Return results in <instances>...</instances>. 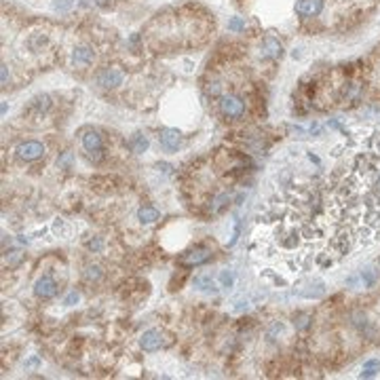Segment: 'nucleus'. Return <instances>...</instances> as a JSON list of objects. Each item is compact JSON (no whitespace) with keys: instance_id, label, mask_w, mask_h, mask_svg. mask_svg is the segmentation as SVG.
<instances>
[{"instance_id":"f257e3e1","label":"nucleus","mask_w":380,"mask_h":380,"mask_svg":"<svg viewBox=\"0 0 380 380\" xmlns=\"http://www.w3.org/2000/svg\"><path fill=\"white\" fill-rule=\"evenodd\" d=\"M220 112L224 114L226 118H241L245 114V102L243 98L234 93H228L220 98Z\"/></svg>"},{"instance_id":"f03ea898","label":"nucleus","mask_w":380,"mask_h":380,"mask_svg":"<svg viewBox=\"0 0 380 380\" xmlns=\"http://www.w3.org/2000/svg\"><path fill=\"white\" fill-rule=\"evenodd\" d=\"M80 142H82V148H84V152H87V156L91 158V160H98L102 158V150H104V140H102V136L95 129H87L82 133V138H80Z\"/></svg>"},{"instance_id":"7ed1b4c3","label":"nucleus","mask_w":380,"mask_h":380,"mask_svg":"<svg viewBox=\"0 0 380 380\" xmlns=\"http://www.w3.org/2000/svg\"><path fill=\"white\" fill-rule=\"evenodd\" d=\"M95 80H98V84L102 89H116L122 84V80H125V74H122L118 68H104Z\"/></svg>"},{"instance_id":"20e7f679","label":"nucleus","mask_w":380,"mask_h":380,"mask_svg":"<svg viewBox=\"0 0 380 380\" xmlns=\"http://www.w3.org/2000/svg\"><path fill=\"white\" fill-rule=\"evenodd\" d=\"M158 142H160V148L165 152H176L180 146H182V133L178 129H160V136H158Z\"/></svg>"},{"instance_id":"39448f33","label":"nucleus","mask_w":380,"mask_h":380,"mask_svg":"<svg viewBox=\"0 0 380 380\" xmlns=\"http://www.w3.org/2000/svg\"><path fill=\"white\" fill-rule=\"evenodd\" d=\"M262 57L264 60H281L283 57V44L277 36H264V40H262Z\"/></svg>"},{"instance_id":"423d86ee","label":"nucleus","mask_w":380,"mask_h":380,"mask_svg":"<svg viewBox=\"0 0 380 380\" xmlns=\"http://www.w3.org/2000/svg\"><path fill=\"white\" fill-rule=\"evenodd\" d=\"M55 294H57V283L51 274H42V277L34 283V296L46 300V298H53Z\"/></svg>"},{"instance_id":"0eeeda50","label":"nucleus","mask_w":380,"mask_h":380,"mask_svg":"<svg viewBox=\"0 0 380 380\" xmlns=\"http://www.w3.org/2000/svg\"><path fill=\"white\" fill-rule=\"evenodd\" d=\"M44 154V146L40 142H24L17 146V156L22 160H36Z\"/></svg>"},{"instance_id":"6e6552de","label":"nucleus","mask_w":380,"mask_h":380,"mask_svg":"<svg viewBox=\"0 0 380 380\" xmlns=\"http://www.w3.org/2000/svg\"><path fill=\"white\" fill-rule=\"evenodd\" d=\"M163 344H165V340H163V334H160L158 330H148L140 338V346L144 348V350H148V353H152V350H158Z\"/></svg>"},{"instance_id":"1a4fd4ad","label":"nucleus","mask_w":380,"mask_h":380,"mask_svg":"<svg viewBox=\"0 0 380 380\" xmlns=\"http://www.w3.org/2000/svg\"><path fill=\"white\" fill-rule=\"evenodd\" d=\"M209 260H212V250H207V247H194V250H190L188 254L182 256V264L186 266H198Z\"/></svg>"},{"instance_id":"9d476101","label":"nucleus","mask_w":380,"mask_h":380,"mask_svg":"<svg viewBox=\"0 0 380 380\" xmlns=\"http://www.w3.org/2000/svg\"><path fill=\"white\" fill-rule=\"evenodd\" d=\"M323 11V0H298L296 13L300 17H317Z\"/></svg>"},{"instance_id":"9b49d317","label":"nucleus","mask_w":380,"mask_h":380,"mask_svg":"<svg viewBox=\"0 0 380 380\" xmlns=\"http://www.w3.org/2000/svg\"><path fill=\"white\" fill-rule=\"evenodd\" d=\"M95 60V53L91 46H76V49L72 51V66H76V68H82V66H89L91 62Z\"/></svg>"},{"instance_id":"f8f14e48","label":"nucleus","mask_w":380,"mask_h":380,"mask_svg":"<svg viewBox=\"0 0 380 380\" xmlns=\"http://www.w3.org/2000/svg\"><path fill=\"white\" fill-rule=\"evenodd\" d=\"M194 288L203 294H218V283L212 279V274H198L194 279Z\"/></svg>"},{"instance_id":"ddd939ff","label":"nucleus","mask_w":380,"mask_h":380,"mask_svg":"<svg viewBox=\"0 0 380 380\" xmlns=\"http://www.w3.org/2000/svg\"><path fill=\"white\" fill-rule=\"evenodd\" d=\"M359 281H361V288H366V290L374 288L376 281H378V270L372 268V266H368V268H364L359 272Z\"/></svg>"},{"instance_id":"4468645a","label":"nucleus","mask_w":380,"mask_h":380,"mask_svg":"<svg viewBox=\"0 0 380 380\" xmlns=\"http://www.w3.org/2000/svg\"><path fill=\"white\" fill-rule=\"evenodd\" d=\"M51 108V98L49 95H36V98L30 102V110H34L36 114H44Z\"/></svg>"},{"instance_id":"2eb2a0df","label":"nucleus","mask_w":380,"mask_h":380,"mask_svg":"<svg viewBox=\"0 0 380 380\" xmlns=\"http://www.w3.org/2000/svg\"><path fill=\"white\" fill-rule=\"evenodd\" d=\"M158 209H154V207H142L140 212H138V220L142 222V224H152V222H156L158 220Z\"/></svg>"},{"instance_id":"dca6fc26","label":"nucleus","mask_w":380,"mask_h":380,"mask_svg":"<svg viewBox=\"0 0 380 380\" xmlns=\"http://www.w3.org/2000/svg\"><path fill=\"white\" fill-rule=\"evenodd\" d=\"M380 372V361L378 359H368L364 366H361V378H374Z\"/></svg>"},{"instance_id":"f3484780","label":"nucleus","mask_w":380,"mask_h":380,"mask_svg":"<svg viewBox=\"0 0 380 380\" xmlns=\"http://www.w3.org/2000/svg\"><path fill=\"white\" fill-rule=\"evenodd\" d=\"M129 146H131V150H133V152H138V154H142V152H146V150H148V138L144 136V133H136V136L131 138Z\"/></svg>"},{"instance_id":"a211bd4d","label":"nucleus","mask_w":380,"mask_h":380,"mask_svg":"<svg viewBox=\"0 0 380 380\" xmlns=\"http://www.w3.org/2000/svg\"><path fill=\"white\" fill-rule=\"evenodd\" d=\"M218 283H220V288H224V290H232L234 288V272L228 270V268L220 270V274H218Z\"/></svg>"},{"instance_id":"6ab92c4d","label":"nucleus","mask_w":380,"mask_h":380,"mask_svg":"<svg viewBox=\"0 0 380 380\" xmlns=\"http://www.w3.org/2000/svg\"><path fill=\"white\" fill-rule=\"evenodd\" d=\"M323 294H326V285H323V281H315V285H308V290L302 292L304 298H321Z\"/></svg>"},{"instance_id":"aec40b11","label":"nucleus","mask_w":380,"mask_h":380,"mask_svg":"<svg viewBox=\"0 0 380 380\" xmlns=\"http://www.w3.org/2000/svg\"><path fill=\"white\" fill-rule=\"evenodd\" d=\"M46 42H49V36L46 34H32L30 40H28V46H30L32 51H40Z\"/></svg>"},{"instance_id":"412c9836","label":"nucleus","mask_w":380,"mask_h":380,"mask_svg":"<svg viewBox=\"0 0 380 380\" xmlns=\"http://www.w3.org/2000/svg\"><path fill=\"white\" fill-rule=\"evenodd\" d=\"M359 91H361V87H359L357 82H346V87L342 89V100H346V102L355 100L357 95H359Z\"/></svg>"},{"instance_id":"4be33fe9","label":"nucleus","mask_w":380,"mask_h":380,"mask_svg":"<svg viewBox=\"0 0 380 380\" xmlns=\"http://www.w3.org/2000/svg\"><path fill=\"white\" fill-rule=\"evenodd\" d=\"M84 279L87 281H100L102 279V268L98 264H89V266H84Z\"/></svg>"},{"instance_id":"5701e85b","label":"nucleus","mask_w":380,"mask_h":380,"mask_svg":"<svg viewBox=\"0 0 380 380\" xmlns=\"http://www.w3.org/2000/svg\"><path fill=\"white\" fill-rule=\"evenodd\" d=\"M72 6H74V0H53V4H51L55 13H68Z\"/></svg>"},{"instance_id":"b1692460","label":"nucleus","mask_w":380,"mask_h":380,"mask_svg":"<svg viewBox=\"0 0 380 380\" xmlns=\"http://www.w3.org/2000/svg\"><path fill=\"white\" fill-rule=\"evenodd\" d=\"M281 332H283V323H281V321H274L272 326H270L268 330H266V340H268V342H274V340H277V336L281 334Z\"/></svg>"},{"instance_id":"393cba45","label":"nucleus","mask_w":380,"mask_h":380,"mask_svg":"<svg viewBox=\"0 0 380 380\" xmlns=\"http://www.w3.org/2000/svg\"><path fill=\"white\" fill-rule=\"evenodd\" d=\"M228 30L230 32H243L245 30V19L243 17H230V22H228Z\"/></svg>"},{"instance_id":"a878e982","label":"nucleus","mask_w":380,"mask_h":380,"mask_svg":"<svg viewBox=\"0 0 380 380\" xmlns=\"http://www.w3.org/2000/svg\"><path fill=\"white\" fill-rule=\"evenodd\" d=\"M310 326V317L308 315H298V317H294V328H296L298 332H304Z\"/></svg>"},{"instance_id":"bb28decb","label":"nucleus","mask_w":380,"mask_h":380,"mask_svg":"<svg viewBox=\"0 0 380 380\" xmlns=\"http://www.w3.org/2000/svg\"><path fill=\"white\" fill-rule=\"evenodd\" d=\"M87 250L93 252V254H100L104 250V241H102V236H93V239L87 241Z\"/></svg>"},{"instance_id":"cd10ccee","label":"nucleus","mask_w":380,"mask_h":380,"mask_svg":"<svg viewBox=\"0 0 380 380\" xmlns=\"http://www.w3.org/2000/svg\"><path fill=\"white\" fill-rule=\"evenodd\" d=\"M207 93L212 95V98H218V95L222 93V82L220 80H212V82L207 84ZM220 98H222V95H220Z\"/></svg>"},{"instance_id":"c85d7f7f","label":"nucleus","mask_w":380,"mask_h":380,"mask_svg":"<svg viewBox=\"0 0 380 380\" xmlns=\"http://www.w3.org/2000/svg\"><path fill=\"white\" fill-rule=\"evenodd\" d=\"M228 201H230V196H228L226 192H222V194H218L216 198H214V212H220V209L228 203Z\"/></svg>"},{"instance_id":"c756f323","label":"nucleus","mask_w":380,"mask_h":380,"mask_svg":"<svg viewBox=\"0 0 380 380\" xmlns=\"http://www.w3.org/2000/svg\"><path fill=\"white\" fill-rule=\"evenodd\" d=\"M72 160H74V156H72V152H64V154L57 158V165L60 167H64V169H68L70 165H72Z\"/></svg>"},{"instance_id":"7c9ffc66","label":"nucleus","mask_w":380,"mask_h":380,"mask_svg":"<svg viewBox=\"0 0 380 380\" xmlns=\"http://www.w3.org/2000/svg\"><path fill=\"white\" fill-rule=\"evenodd\" d=\"M78 300H80V294H78V292H74V290H72V292L68 294V296H66V300H64V304H66V306H72V304H76V302H78Z\"/></svg>"},{"instance_id":"2f4dec72","label":"nucleus","mask_w":380,"mask_h":380,"mask_svg":"<svg viewBox=\"0 0 380 380\" xmlns=\"http://www.w3.org/2000/svg\"><path fill=\"white\" fill-rule=\"evenodd\" d=\"M239 234H241V222L236 220V226H234V232H232V239L228 241V247H232L236 243V239H239Z\"/></svg>"},{"instance_id":"473e14b6","label":"nucleus","mask_w":380,"mask_h":380,"mask_svg":"<svg viewBox=\"0 0 380 380\" xmlns=\"http://www.w3.org/2000/svg\"><path fill=\"white\" fill-rule=\"evenodd\" d=\"M19 262H22V254H19V252H13L11 258H6V264H8V266H17Z\"/></svg>"},{"instance_id":"72a5a7b5","label":"nucleus","mask_w":380,"mask_h":380,"mask_svg":"<svg viewBox=\"0 0 380 380\" xmlns=\"http://www.w3.org/2000/svg\"><path fill=\"white\" fill-rule=\"evenodd\" d=\"M38 366H40V359H38L36 355L26 361V368H38Z\"/></svg>"},{"instance_id":"f704fd0d","label":"nucleus","mask_w":380,"mask_h":380,"mask_svg":"<svg viewBox=\"0 0 380 380\" xmlns=\"http://www.w3.org/2000/svg\"><path fill=\"white\" fill-rule=\"evenodd\" d=\"M302 55H304V46H296L292 51V60H302Z\"/></svg>"},{"instance_id":"c9c22d12","label":"nucleus","mask_w":380,"mask_h":380,"mask_svg":"<svg viewBox=\"0 0 380 380\" xmlns=\"http://www.w3.org/2000/svg\"><path fill=\"white\" fill-rule=\"evenodd\" d=\"M8 78H11V76H8V66H6V64H2V84H4V87H6Z\"/></svg>"},{"instance_id":"e433bc0d","label":"nucleus","mask_w":380,"mask_h":380,"mask_svg":"<svg viewBox=\"0 0 380 380\" xmlns=\"http://www.w3.org/2000/svg\"><path fill=\"white\" fill-rule=\"evenodd\" d=\"M110 2H112V0H95V4H98V6H102V8L110 6Z\"/></svg>"},{"instance_id":"4c0bfd02","label":"nucleus","mask_w":380,"mask_h":380,"mask_svg":"<svg viewBox=\"0 0 380 380\" xmlns=\"http://www.w3.org/2000/svg\"><path fill=\"white\" fill-rule=\"evenodd\" d=\"M158 169H163V171H171V165H167V163H160V165H158Z\"/></svg>"}]
</instances>
